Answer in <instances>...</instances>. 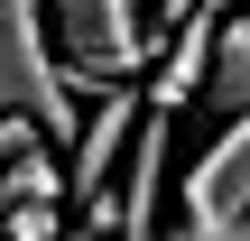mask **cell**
Instances as JSON below:
<instances>
[{
	"instance_id": "ba28073f",
	"label": "cell",
	"mask_w": 250,
	"mask_h": 241,
	"mask_svg": "<svg viewBox=\"0 0 250 241\" xmlns=\"http://www.w3.org/2000/svg\"><path fill=\"white\" fill-rule=\"evenodd\" d=\"M158 241H250V223H232V232H158Z\"/></svg>"
},
{
	"instance_id": "52a82bcc",
	"label": "cell",
	"mask_w": 250,
	"mask_h": 241,
	"mask_svg": "<svg viewBox=\"0 0 250 241\" xmlns=\"http://www.w3.org/2000/svg\"><path fill=\"white\" fill-rule=\"evenodd\" d=\"M9 186H19V195H65V176H56V158H28V149H19V167H9Z\"/></svg>"
},
{
	"instance_id": "7a4b0ae2",
	"label": "cell",
	"mask_w": 250,
	"mask_h": 241,
	"mask_svg": "<svg viewBox=\"0 0 250 241\" xmlns=\"http://www.w3.org/2000/svg\"><path fill=\"white\" fill-rule=\"evenodd\" d=\"M0 111H19L46 139H74V84L46 46V0H0Z\"/></svg>"
},
{
	"instance_id": "8992f818",
	"label": "cell",
	"mask_w": 250,
	"mask_h": 241,
	"mask_svg": "<svg viewBox=\"0 0 250 241\" xmlns=\"http://www.w3.org/2000/svg\"><path fill=\"white\" fill-rule=\"evenodd\" d=\"M204 93H213V111H223V121H250V19H213Z\"/></svg>"
},
{
	"instance_id": "6da1fadb",
	"label": "cell",
	"mask_w": 250,
	"mask_h": 241,
	"mask_svg": "<svg viewBox=\"0 0 250 241\" xmlns=\"http://www.w3.org/2000/svg\"><path fill=\"white\" fill-rule=\"evenodd\" d=\"M46 46H56L65 84L111 93V84H130L148 65L158 28H148V0H46Z\"/></svg>"
},
{
	"instance_id": "5b68a950",
	"label": "cell",
	"mask_w": 250,
	"mask_h": 241,
	"mask_svg": "<svg viewBox=\"0 0 250 241\" xmlns=\"http://www.w3.org/2000/svg\"><path fill=\"white\" fill-rule=\"evenodd\" d=\"M130 121H139V102H130V84H111V93H102V111L74 130L65 167H56L74 204H102V195H111V167H121V149H130Z\"/></svg>"
},
{
	"instance_id": "3957f363",
	"label": "cell",
	"mask_w": 250,
	"mask_h": 241,
	"mask_svg": "<svg viewBox=\"0 0 250 241\" xmlns=\"http://www.w3.org/2000/svg\"><path fill=\"white\" fill-rule=\"evenodd\" d=\"M167 149H176V111H139L130 149H121V186L102 195V241H158V204H167Z\"/></svg>"
},
{
	"instance_id": "277c9868",
	"label": "cell",
	"mask_w": 250,
	"mask_h": 241,
	"mask_svg": "<svg viewBox=\"0 0 250 241\" xmlns=\"http://www.w3.org/2000/svg\"><path fill=\"white\" fill-rule=\"evenodd\" d=\"M176 204H186L176 232H232V223H250V121H223V139L186 167Z\"/></svg>"
}]
</instances>
